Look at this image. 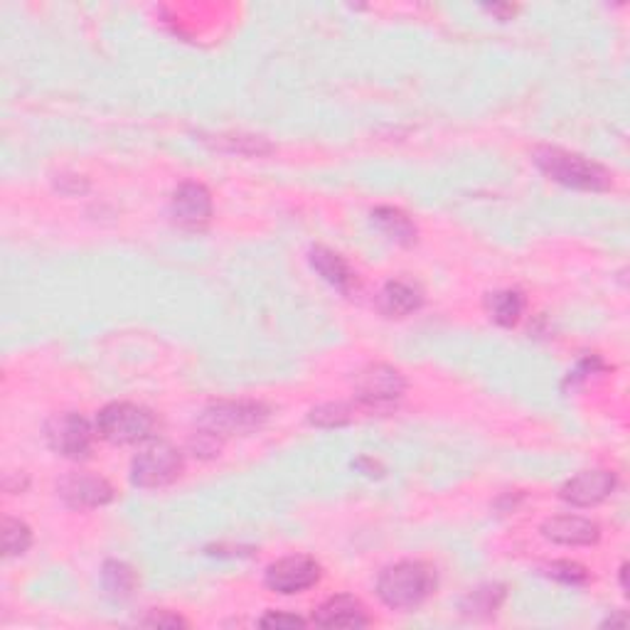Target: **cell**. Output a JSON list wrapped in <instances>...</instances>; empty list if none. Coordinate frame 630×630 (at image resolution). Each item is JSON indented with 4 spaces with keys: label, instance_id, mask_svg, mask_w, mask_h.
<instances>
[{
    "label": "cell",
    "instance_id": "cell-1",
    "mask_svg": "<svg viewBox=\"0 0 630 630\" xmlns=\"http://www.w3.org/2000/svg\"><path fill=\"white\" fill-rule=\"evenodd\" d=\"M436 591V574L422 562H399L387 566L377 579V596L382 604L407 610L422 606Z\"/></svg>",
    "mask_w": 630,
    "mask_h": 630
},
{
    "label": "cell",
    "instance_id": "cell-2",
    "mask_svg": "<svg viewBox=\"0 0 630 630\" xmlns=\"http://www.w3.org/2000/svg\"><path fill=\"white\" fill-rule=\"evenodd\" d=\"M535 163L547 178H552L564 188L591 190V193H599V190H608L610 185H614V178H610V172L604 166L583 158V155L579 153H569V151L547 145V149L535 151Z\"/></svg>",
    "mask_w": 630,
    "mask_h": 630
},
{
    "label": "cell",
    "instance_id": "cell-3",
    "mask_svg": "<svg viewBox=\"0 0 630 630\" xmlns=\"http://www.w3.org/2000/svg\"><path fill=\"white\" fill-rule=\"evenodd\" d=\"M269 419V409L259 401H219L197 419V432L222 443L224 438L249 434Z\"/></svg>",
    "mask_w": 630,
    "mask_h": 630
},
{
    "label": "cell",
    "instance_id": "cell-4",
    "mask_svg": "<svg viewBox=\"0 0 630 630\" xmlns=\"http://www.w3.org/2000/svg\"><path fill=\"white\" fill-rule=\"evenodd\" d=\"M155 426H158V422H155L149 409L129 404V401H114L97 416V434L114 446L149 441Z\"/></svg>",
    "mask_w": 630,
    "mask_h": 630
},
{
    "label": "cell",
    "instance_id": "cell-5",
    "mask_svg": "<svg viewBox=\"0 0 630 630\" xmlns=\"http://www.w3.org/2000/svg\"><path fill=\"white\" fill-rule=\"evenodd\" d=\"M182 473V453L168 441H155L136 455L131 463V483L136 488L155 490L176 483Z\"/></svg>",
    "mask_w": 630,
    "mask_h": 630
},
{
    "label": "cell",
    "instance_id": "cell-6",
    "mask_svg": "<svg viewBox=\"0 0 630 630\" xmlns=\"http://www.w3.org/2000/svg\"><path fill=\"white\" fill-rule=\"evenodd\" d=\"M404 374L389 364H370L355 377V395H358L360 404L372 412H387L404 397Z\"/></svg>",
    "mask_w": 630,
    "mask_h": 630
},
{
    "label": "cell",
    "instance_id": "cell-7",
    "mask_svg": "<svg viewBox=\"0 0 630 630\" xmlns=\"http://www.w3.org/2000/svg\"><path fill=\"white\" fill-rule=\"evenodd\" d=\"M44 438H48L50 449L60 453L62 459L85 461L94 446V428L81 414L62 412L44 424Z\"/></svg>",
    "mask_w": 630,
    "mask_h": 630
},
{
    "label": "cell",
    "instance_id": "cell-8",
    "mask_svg": "<svg viewBox=\"0 0 630 630\" xmlns=\"http://www.w3.org/2000/svg\"><path fill=\"white\" fill-rule=\"evenodd\" d=\"M263 581H267L271 591L283 593V596H294V593H304L321 581V566L310 556H283V560L269 566Z\"/></svg>",
    "mask_w": 630,
    "mask_h": 630
},
{
    "label": "cell",
    "instance_id": "cell-9",
    "mask_svg": "<svg viewBox=\"0 0 630 630\" xmlns=\"http://www.w3.org/2000/svg\"><path fill=\"white\" fill-rule=\"evenodd\" d=\"M57 496L72 510H94L114 500V488L108 480L89 473H69L57 483Z\"/></svg>",
    "mask_w": 630,
    "mask_h": 630
},
{
    "label": "cell",
    "instance_id": "cell-10",
    "mask_svg": "<svg viewBox=\"0 0 630 630\" xmlns=\"http://www.w3.org/2000/svg\"><path fill=\"white\" fill-rule=\"evenodd\" d=\"M616 490V476L610 471H583L564 483L562 500L574 507H593L610 498Z\"/></svg>",
    "mask_w": 630,
    "mask_h": 630
},
{
    "label": "cell",
    "instance_id": "cell-11",
    "mask_svg": "<svg viewBox=\"0 0 630 630\" xmlns=\"http://www.w3.org/2000/svg\"><path fill=\"white\" fill-rule=\"evenodd\" d=\"M170 213L182 227H203L213 217V195L200 182H182L170 197Z\"/></svg>",
    "mask_w": 630,
    "mask_h": 630
},
{
    "label": "cell",
    "instance_id": "cell-12",
    "mask_svg": "<svg viewBox=\"0 0 630 630\" xmlns=\"http://www.w3.org/2000/svg\"><path fill=\"white\" fill-rule=\"evenodd\" d=\"M542 535L554 544H566V547H589L596 544L601 537V527L596 523H591L587 517L579 515H560L547 519L542 525Z\"/></svg>",
    "mask_w": 630,
    "mask_h": 630
},
{
    "label": "cell",
    "instance_id": "cell-13",
    "mask_svg": "<svg viewBox=\"0 0 630 630\" xmlns=\"http://www.w3.org/2000/svg\"><path fill=\"white\" fill-rule=\"evenodd\" d=\"M313 623L323 628H368L372 620L358 599L348 596V593H340V596L327 599L325 604L316 610Z\"/></svg>",
    "mask_w": 630,
    "mask_h": 630
},
{
    "label": "cell",
    "instance_id": "cell-14",
    "mask_svg": "<svg viewBox=\"0 0 630 630\" xmlns=\"http://www.w3.org/2000/svg\"><path fill=\"white\" fill-rule=\"evenodd\" d=\"M424 294L422 288L409 281H389L380 294V310L389 318H404L422 308Z\"/></svg>",
    "mask_w": 630,
    "mask_h": 630
},
{
    "label": "cell",
    "instance_id": "cell-15",
    "mask_svg": "<svg viewBox=\"0 0 630 630\" xmlns=\"http://www.w3.org/2000/svg\"><path fill=\"white\" fill-rule=\"evenodd\" d=\"M310 267L321 273L331 286L343 291V294H348L355 286V271L348 267V261H345L340 254L325 249V246H316V249L310 252Z\"/></svg>",
    "mask_w": 630,
    "mask_h": 630
},
{
    "label": "cell",
    "instance_id": "cell-16",
    "mask_svg": "<svg viewBox=\"0 0 630 630\" xmlns=\"http://www.w3.org/2000/svg\"><path fill=\"white\" fill-rule=\"evenodd\" d=\"M372 222L399 244L409 246L416 242V224L397 207H377L372 213Z\"/></svg>",
    "mask_w": 630,
    "mask_h": 630
},
{
    "label": "cell",
    "instance_id": "cell-17",
    "mask_svg": "<svg viewBox=\"0 0 630 630\" xmlns=\"http://www.w3.org/2000/svg\"><path fill=\"white\" fill-rule=\"evenodd\" d=\"M486 306H488V313H490L492 321L502 327H513L519 321V316H523L525 298H523V294H519V291H513V288L496 291V294L488 296Z\"/></svg>",
    "mask_w": 630,
    "mask_h": 630
},
{
    "label": "cell",
    "instance_id": "cell-18",
    "mask_svg": "<svg viewBox=\"0 0 630 630\" xmlns=\"http://www.w3.org/2000/svg\"><path fill=\"white\" fill-rule=\"evenodd\" d=\"M102 583L112 599H129L136 589V583H139V577H136L133 566L112 560L104 564Z\"/></svg>",
    "mask_w": 630,
    "mask_h": 630
},
{
    "label": "cell",
    "instance_id": "cell-19",
    "mask_svg": "<svg viewBox=\"0 0 630 630\" xmlns=\"http://www.w3.org/2000/svg\"><path fill=\"white\" fill-rule=\"evenodd\" d=\"M502 599H505L502 587H480L468 593V599L463 601V610L468 616H480V614L490 616V614H496L498 606L502 604Z\"/></svg>",
    "mask_w": 630,
    "mask_h": 630
},
{
    "label": "cell",
    "instance_id": "cell-20",
    "mask_svg": "<svg viewBox=\"0 0 630 630\" xmlns=\"http://www.w3.org/2000/svg\"><path fill=\"white\" fill-rule=\"evenodd\" d=\"M30 544H33L30 527L15 517H5L3 550L8 560H13V556H23L27 550H30Z\"/></svg>",
    "mask_w": 630,
    "mask_h": 630
},
{
    "label": "cell",
    "instance_id": "cell-21",
    "mask_svg": "<svg viewBox=\"0 0 630 630\" xmlns=\"http://www.w3.org/2000/svg\"><path fill=\"white\" fill-rule=\"evenodd\" d=\"M352 419V409L348 404H321L310 412L308 422L313 426H323V428H333V426H345L350 424Z\"/></svg>",
    "mask_w": 630,
    "mask_h": 630
},
{
    "label": "cell",
    "instance_id": "cell-22",
    "mask_svg": "<svg viewBox=\"0 0 630 630\" xmlns=\"http://www.w3.org/2000/svg\"><path fill=\"white\" fill-rule=\"evenodd\" d=\"M547 577H552L562 583H574V587H579V583L589 581V571L577 562H554V564L547 566Z\"/></svg>",
    "mask_w": 630,
    "mask_h": 630
},
{
    "label": "cell",
    "instance_id": "cell-23",
    "mask_svg": "<svg viewBox=\"0 0 630 630\" xmlns=\"http://www.w3.org/2000/svg\"><path fill=\"white\" fill-rule=\"evenodd\" d=\"M143 626H151V628H185L188 620H182L180 616L170 614V610H155L151 618L143 620Z\"/></svg>",
    "mask_w": 630,
    "mask_h": 630
},
{
    "label": "cell",
    "instance_id": "cell-24",
    "mask_svg": "<svg viewBox=\"0 0 630 630\" xmlns=\"http://www.w3.org/2000/svg\"><path fill=\"white\" fill-rule=\"evenodd\" d=\"M259 623L263 628H296V626H306L304 618L298 616H288V614H277V610H271V614L263 616Z\"/></svg>",
    "mask_w": 630,
    "mask_h": 630
},
{
    "label": "cell",
    "instance_id": "cell-25",
    "mask_svg": "<svg viewBox=\"0 0 630 630\" xmlns=\"http://www.w3.org/2000/svg\"><path fill=\"white\" fill-rule=\"evenodd\" d=\"M626 618L623 616H616V618H606L604 626H623Z\"/></svg>",
    "mask_w": 630,
    "mask_h": 630
}]
</instances>
